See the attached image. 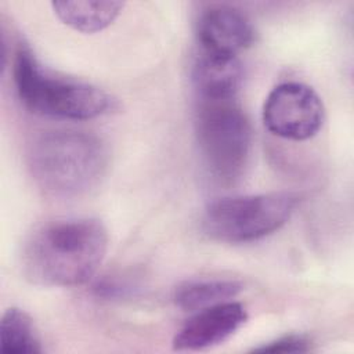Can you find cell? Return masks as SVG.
Returning <instances> with one entry per match:
<instances>
[{
    "label": "cell",
    "instance_id": "6da1fadb",
    "mask_svg": "<svg viewBox=\"0 0 354 354\" xmlns=\"http://www.w3.org/2000/svg\"><path fill=\"white\" fill-rule=\"evenodd\" d=\"M108 249L105 227L94 218L57 220L40 227L22 252L24 274L44 286L87 282Z\"/></svg>",
    "mask_w": 354,
    "mask_h": 354
},
{
    "label": "cell",
    "instance_id": "7a4b0ae2",
    "mask_svg": "<svg viewBox=\"0 0 354 354\" xmlns=\"http://www.w3.org/2000/svg\"><path fill=\"white\" fill-rule=\"evenodd\" d=\"M108 165L102 141L84 131H51L32 145L29 166L37 185L55 198H76L95 188Z\"/></svg>",
    "mask_w": 354,
    "mask_h": 354
},
{
    "label": "cell",
    "instance_id": "3957f363",
    "mask_svg": "<svg viewBox=\"0 0 354 354\" xmlns=\"http://www.w3.org/2000/svg\"><path fill=\"white\" fill-rule=\"evenodd\" d=\"M12 76L21 102L41 116L86 120L106 113L112 105L100 87L47 72L26 46L15 51Z\"/></svg>",
    "mask_w": 354,
    "mask_h": 354
},
{
    "label": "cell",
    "instance_id": "277c9868",
    "mask_svg": "<svg viewBox=\"0 0 354 354\" xmlns=\"http://www.w3.org/2000/svg\"><path fill=\"white\" fill-rule=\"evenodd\" d=\"M196 138L209 174L220 184L236 183L248 166L252 129L232 100H202L196 111Z\"/></svg>",
    "mask_w": 354,
    "mask_h": 354
},
{
    "label": "cell",
    "instance_id": "5b68a950",
    "mask_svg": "<svg viewBox=\"0 0 354 354\" xmlns=\"http://www.w3.org/2000/svg\"><path fill=\"white\" fill-rule=\"evenodd\" d=\"M289 192H270L223 198L203 212V232L220 242L242 243L260 239L281 228L297 206Z\"/></svg>",
    "mask_w": 354,
    "mask_h": 354
},
{
    "label": "cell",
    "instance_id": "8992f818",
    "mask_svg": "<svg viewBox=\"0 0 354 354\" xmlns=\"http://www.w3.org/2000/svg\"><path fill=\"white\" fill-rule=\"evenodd\" d=\"M263 122L268 131L281 138L304 141L319 131L324 123V105L311 87L286 82L267 95Z\"/></svg>",
    "mask_w": 354,
    "mask_h": 354
},
{
    "label": "cell",
    "instance_id": "52a82bcc",
    "mask_svg": "<svg viewBox=\"0 0 354 354\" xmlns=\"http://www.w3.org/2000/svg\"><path fill=\"white\" fill-rule=\"evenodd\" d=\"M248 321L245 307L238 301H224L195 311L173 339L176 350L196 351L228 340Z\"/></svg>",
    "mask_w": 354,
    "mask_h": 354
},
{
    "label": "cell",
    "instance_id": "ba28073f",
    "mask_svg": "<svg viewBox=\"0 0 354 354\" xmlns=\"http://www.w3.org/2000/svg\"><path fill=\"white\" fill-rule=\"evenodd\" d=\"M253 37L250 21L228 6L212 7L198 21V39L206 53L236 55L252 44Z\"/></svg>",
    "mask_w": 354,
    "mask_h": 354
},
{
    "label": "cell",
    "instance_id": "9c48e42d",
    "mask_svg": "<svg viewBox=\"0 0 354 354\" xmlns=\"http://www.w3.org/2000/svg\"><path fill=\"white\" fill-rule=\"evenodd\" d=\"M194 84L202 100H232L239 90L243 69L236 55L203 51L194 66Z\"/></svg>",
    "mask_w": 354,
    "mask_h": 354
},
{
    "label": "cell",
    "instance_id": "30bf717a",
    "mask_svg": "<svg viewBox=\"0 0 354 354\" xmlns=\"http://www.w3.org/2000/svg\"><path fill=\"white\" fill-rule=\"evenodd\" d=\"M51 6L66 26L82 33H95L115 21L124 4L122 1H54Z\"/></svg>",
    "mask_w": 354,
    "mask_h": 354
},
{
    "label": "cell",
    "instance_id": "8fae6325",
    "mask_svg": "<svg viewBox=\"0 0 354 354\" xmlns=\"http://www.w3.org/2000/svg\"><path fill=\"white\" fill-rule=\"evenodd\" d=\"M242 283L232 279H194L180 283L174 290V303L184 311H199L235 297Z\"/></svg>",
    "mask_w": 354,
    "mask_h": 354
},
{
    "label": "cell",
    "instance_id": "7c38bea8",
    "mask_svg": "<svg viewBox=\"0 0 354 354\" xmlns=\"http://www.w3.org/2000/svg\"><path fill=\"white\" fill-rule=\"evenodd\" d=\"M0 348L4 354H37L41 343L32 318L19 308H8L0 322Z\"/></svg>",
    "mask_w": 354,
    "mask_h": 354
},
{
    "label": "cell",
    "instance_id": "4fadbf2b",
    "mask_svg": "<svg viewBox=\"0 0 354 354\" xmlns=\"http://www.w3.org/2000/svg\"><path fill=\"white\" fill-rule=\"evenodd\" d=\"M310 350L311 342L303 335H286L253 348L256 353H307Z\"/></svg>",
    "mask_w": 354,
    "mask_h": 354
}]
</instances>
